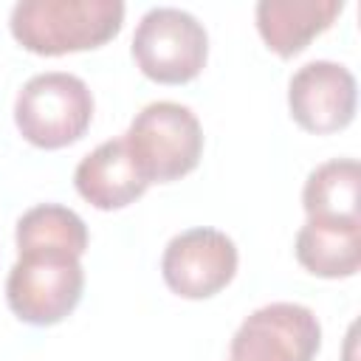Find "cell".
Wrapping results in <instances>:
<instances>
[{"label":"cell","mask_w":361,"mask_h":361,"mask_svg":"<svg viewBox=\"0 0 361 361\" xmlns=\"http://www.w3.org/2000/svg\"><path fill=\"white\" fill-rule=\"evenodd\" d=\"M161 274L172 293L183 299H209L237 274V245L217 228H186L175 234L161 257Z\"/></svg>","instance_id":"cell-7"},{"label":"cell","mask_w":361,"mask_h":361,"mask_svg":"<svg viewBox=\"0 0 361 361\" xmlns=\"http://www.w3.org/2000/svg\"><path fill=\"white\" fill-rule=\"evenodd\" d=\"M293 251L299 265L313 276H353L361 265V223L307 217L296 234Z\"/></svg>","instance_id":"cell-11"},{"label":"cell","mask_w":361,"mask_h":361,"mask_svg":"<svg viewBox=\"0 0 361 361\" xmlns=\"http://www.w3.org/2000/svg\"><path fill=\"white\" fill-rule=\"evenodd\" d=\"M17 251H68L82 257L87 251V226L85 220L59 203L31 206L17 220Z\"/></svg>","instance_id":"cell-13"},{"label":"cell","mask_w":361,"mask_h":361,"mask_svg":"<svg viewBox=\"0 0 361 361\" xmlns=\"http://www.w3.org/2000/svg\"><path fill=\"white\" fill-rule=\"evenodd\" d=\"M358 189H361V166L355 158H333L319 164L302 189V206L307 217L316 220H338V223H361L358 214Z\"/></svg>","instance_id":"cell-12"},{"label":"cell","mask_w":361,"mask_h":361,"mask_svg":"<svg viewBox=\"0 0 361 361\" xmlns=\"http://www.w3.org/2000/svg\"><path fill=\"white\" fill-rule=\"evenodd\" d=\"M124 144L147 183H169L189 175L203 152L197 116L178 102H149L135 113Z\"/></svg>","instance_id":"cell-2"},{"label":"cell","mask_w":361,"mask_h":361,"mask_svg":"<svg viewBox=\"0 0 361 361\" xmlns=\"http://www.w3.org/2000/svg\"><path fill=\"white\" fill-rule=\"evenodd\" d=\"M85 268L68 251H20L6 279L11 313L37 327L62 322L82 299Z\"/></svg>","instance_id":"cell-4"},{"label":"cell","mask_w":361,"mask_h":361,"mask_svg":"<svg viewBox=\"0 0 361 361\" xmlns=\"http://www.w3.org/2000/svg\"><path fill=\"white\" fill-rule=\"evenodd\" d=\"M73 183H76V192L102 212L130 206L149 186L141 169L135 166L124 144V135L110 138L99 144L93 152H87L73 172Z\"/></svg>","instance_id":"cell-9"},{"label":"cell","mask_w":361,"mask_h":361,"mask_svg":"<svg viewBox=\"0 0 361 361\" xmlns=\"http://www.w3.org/2000/svg\"><path fill=\"white\" fill-rule=\"evenodd\" d=\"M93 118V96L85 79L65 71L31 76L14 99L20 135L42 149H59L79 141Z\"/></svg>","instance_id":"cell-3"},{"label":"cell","mask_w":361,"mask_h":361,"mask_svg":"<svg viewBox=\"0 0 361 361\" xmlns=\"http://www.w3.org/2000/svg\"><path fill=\"white\" fill-rule=\"evenodd\" d=\"M322 347L316 313L296 302H271L243 319L226 361H313Z\"/></svg>","instance_id":"cell-6"},{"label":"cell","mask_w":361,"mask_h":361,"mask_svg":"<svg viewBox=\"0 0 361 361\" xmlns=\"http://www.w3.org/2000/svg\"><path fill=\"white\" fill-rule=\"evenodd\" d=\"M355 76L350 68L313 59L305 62L288 82V107L293 121L307 133L344 130L355 116Z\"/></svg>","instance_id":"cell-8"},{"label":"cell","mask_w":361,"mask_h":361,"mask_svg":"<svg viewBox=\"0 0 361 361\" xmlns=\"http://www.w3.org/2000/svg\"><path fill=\"white\" fill-rule=\"evenodd\" d=\"M121 0H20L8 25L14 39L39 56L99 48L121 31Z\"/></svg>","instance_id":"cell-1"},{"label":"cell","mask_w":361,"mask_h":361,"mask_svg":"<svg viewBox=\"0 0 361 361\" xmlns=\"http://www.w3.org/2000/svg\"><path fill=\"white\" fill-rule=\"evenodd\" d=\"M341 11L344 0H259L254 17L265 45L288 59L330 28Z\"/></svg>","instance_id":"cell-10"},{"label":"cell","mask_w":361,"mask_h":361,"mask_svg":"<svg viewBox=\"0 0 361 361\" xmlns=\"http://www.w3.org/2000/svg\"><path fill=\"white\" fill-rule=\"evenodd\" d=\"M209 56V34L203 23L175 6L149 8L133 34V59L144 76L180 85L195 79Z\"/></svg>","instance_id":"cell-5"}]
</instances>
